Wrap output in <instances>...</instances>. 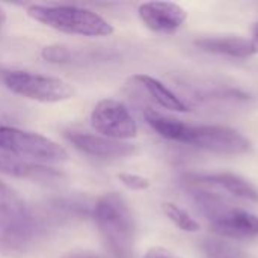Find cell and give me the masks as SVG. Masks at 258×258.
Instances as JSON below:
<instances>
[{
	"label": "cell",
	"mask_w": 258,
	"mask_h": 258,
	"mask_svg": "<svg viewBox=\"0 0 258 258\" xmlns=\"http://www.w3.org/2000/svg\"><path fill=\"white\" fill-rule=\"evenodd\" d=\"M187 180H194V183H204V184H212L218 186L228 194L246 200V201H254L258 203V190L255 186H252L248 180L243 177L233 174V172H216V174H194L187 175Z\"/></svg>",
	"instance_id": "8fae6325"
},
{
	"label": "cell",
	"mask_w": 258,
	"mask_h": 258,
	"mask_svg": "<svg viewBox=\"0 0 258 258\" xmlns=\"http://www.w3.org/2000/svg\"><path fill=\"white\" fill-rule=\"evenodd\" d=\"M0 150L30 163H62L68 159L63 147L27 130L0 125Z\"/></svg>",
	"instance_id": "3957f363"
},
{
	"label": "cell",
	"mask_w": 258,
	"mask_h": 258,
	"mask_svg": "<svg viewBox=\"0 0 258 258\" xmlns=\"http://www.w3.org/2000/svg\"><path fill=\"white\" fill-rule=\"evenodd\" d=\"M0 172L11 175V177H18V178H44L47 177L48 180L51 177L59 175L53 169L38 165V163H30L26 162L20 157H15L3 150H0Z\"/></svg>",
	"instance_id": "5bb4252c"
},
{
	"label": "cell",
	"mask_w": 258,
	"mask_h": 258,
	"mask_svg": "<svg viewBox=\"0 0 258 258\" xmlns=\"http://www.w3.org/2000/svg\"><path fill=\"white\" fill-rule=\"evenodd\" d=\"M195 45L203 51L225 54L239 59H246L258 53L257 41L242 36H206L197 39Z\"/></svg>",
	"instance_id": "30bf717a"
},
{
	"label": "cell",
	"mask_w": 258,
	"mask_h": 258,
	"mask_svg": "<svg viewBox=\"0 0 258 258\" xmlns=\"http://www.w3.org/2000/svg\"><path fill=\"white\" fill-rule=\"evenodd\" d=\"M65 138L85 154L101 157V159L125 157L135 151V147L130 144H124L121 141H112L107 138L82 133V132H67Z\"/></svg>",
	"instance_id": "9c48e42d"
},
{
	"label": "cell",
	"mask_w": 258,
	"mask_h": 258,
	"mask_svg": "<svg viewBox=\"0 0 258 258\" xmlns=\"http://www.w3.org/2000/svg\"><path fill=\"white\" fill-rule=\"evenodd\" d=\"M118 178H119V181H121L125 187H128V189H132V190H145V189H148L150 184H151L148 178H145V177H142V175H138V174H127V172H122V174L118 175Z\"/></svg>",
	"instance_id": "ffe728a7"
},
{
	"label": "cell",
	"mask_w": 258,
	"mask_h": 258,
	"mask_svg": "<svg viewBox=\"0 0 258 258\" xmlns=\"http://www.w3.org/2000/svg\"><path fill=\"white\" fill-rule=\"evenodd\" d=\"M63 258H100L92 255V254H88V252H71L68 255H65Z\"/></svg>",
	"instance_id": "7402d4cb"
},
{
	"label": "cell",
	"mask_w": 258,
	"mask_h": 258,
	"mask_svg": "<svg viewBox=\"0 0 258 258\" xmlns=\"http://www.w3.org/2000/svg\"><path fill=\"white\" fill-rule=\"evenodd\" d=\"M142 23L154 32H174L187 18V12L172 2H147L138 9Z\"/></svg>",
	"instance_id": "52a82bcc"
},
{
	"label": "cell",
	"mask_w": 258,
	"mask_h": 258,
	"mask_svg": "<svg viewBox=\"0 0 258 258\" xmlns=\"http://www.w3.org/2000/svg\"><path fill=\"white\" fill-rule=\"evenodd\" d=\"M190 194H192L195 204L201 210V213L206 215L210 221L218 219L221 215H224L225 212H228L231 209L219 195H215L212 192L201 190V189H192Z\"/></svg>",
	"instance_id": "2e32d148"
},
{
	"label": "cell",
	"mask_w": 258,
	"mask_h": 258,
	"mask_svg": "<svg viewBox=\"0 0 258 258\" xmlns=\"http://www.w3.org/2000/svg\"><path fill=\"white\" fill-rule=\"evenodd\" d=\"M92 218L107 249L116 258H132L135 221L124 198L115 192L106 194L94 204Z\"/></svg>",
	"instance_id": "6da1fadb"
},
{
	"label": "cell",
	"mask_w": 258,
	"mask_h": 258,
	"mask_svg": "<svg viewBox=\"0 0 258 258\" xmlns=\"http://www.w3.org/2000/svg\"><path fill=\"white\" fill-rule=\"evenodd\" d=\"M29 213L20 195L8 184L0 181V233L17 227Z\"/></svg>",
	"instance_id": "4fadbf2b"
},
{
	"label": "cell",
	"mask_w": 258,
	"mask_h": 258,
	"mask_svg": "<svg viewBox=\"0 0 258 258\" xmlns=\"http://www.w3.org/2000/svg\"><path fill=\"white\" fill-rule=\"evenodd\" d=\"M41 56L44 60H47L50 63H63L71 59V50L67 45L53 44V45L44 47L41 51Z\"/></svg>",
	"instance_id": "d6986e66"
},
{
	"label": "cell",
	"mask_w": 258,
	"mask_h": 258,
	"mask_svg": "<svg viewBox=\"0 0 258 258\" xmlns=\"http://www.w3.org/2000/svg\"><path fill=\"white\" fill-rule=\"evenodd\" d=\"M162 210L166 215V218L175 224L180 230L186 231V233H197L200 231V224L181 207L172 204V203H163L162 204Z\"/></svg>",
	"instance_id": "e0dca14e"
},
{
	"label": "cell",
	"mask_w": 258,
	"mask_h": 258,
	"mask_svg": "<svg viewBox=\"0 0 258 258\" xmlns=\"http://www.w3.org/2000/svg\"><path fill=\"white\" fill-rule=\"evenodd\" d=\"M212 231L221 237L243 240L258 236V216L240 209H230L212 221Z\"/></svg>",
	"instance_id": "ba28073f"
},
{
	"label": "cell",
	"mask_w": 258,
	"mask_h": 258,
	"mask_svg": "<svg viewBox=\"0 0 258 258\" xmlns=\"http://www.w3.org/2000/svg\"><path fill=\"white\" fill-rule=\"evenodd\" d=\"M144 258H180L177 257L174 252L165 249V248H151L147 251V254L144 255Z\"/></svg>",
	"instance_id": "44dd1931"
},
{
	"label": "cell",
	"mask_w": 258,
	"mask_h": 258,
	"mask_svg": "<svg viewBox=\"0 0 258 258\" xmlns=\"http://www.w3.org/2000/svg\"><path fill=\"white\" fill-rule=\"evenodd\" d=\"M254 36H255V41L258 42V23L254 26Z\"/></svg>",
	"instance_id": "cb8c5ba5"
},
{
	"label": "cell",
	"mask_w": 258,
	"mask_h": 258,
	"mask_svg": "<svg viewBox=\"0 0 258 258\" xmlns=\"http://www.w3.org/2000/svg\"><path fill=\"white\" fill-rule=\"evenodd\" d=\"M189 145L222 156L245 154L251 150V142L242 133L222 125H192Z\"/></svg>",
	"instance_id": "8992f818"
},
{
	"label": "cell",
	"mask_w": 258,
	"mask_h": 258,
	"mask_svg": "<svg viewBox=\"0 0 258 258\" xmlns=\"http://www.w3.org/2000/svg\"><path fill=\"white\" fill-rule=\"evenodd\" d=\"M203 249H204L207 258H248L243 251H240L234 245L219 240V239L204 240Z\"/></svg>",
	"instance_id": "ac0fdd59"
},
{
	"label": "cell",
	"mask_w": 258,
	"mask_h": 258,
	"mask_svg": "<svg viewBox=\"0 0 258 258\" xmlns=\"http://www.w3.org/2000/svg\"><path fill=\"white\" fill-rule=\"evenodd\" d=\"M3 82L14 94L41 103H60L74 94L73 88L62 79L29 71H8L3 74Z\"/></svg>",
	"instance_id": "277c9868"
},
{
	"label": "cell",
	"mask_w": 258,
	"mask_h": 258,
	"mask_svg": "<svg viewBox=\"0 0 258 258\" xmlns=\"http://www.w3.org/2000/svg\"><path fill=\"white\" fill-rule=\"evenodd\" d=\"M29 17L51 29L63 33L82 36H109L113 33V26L94 11L77 6H44L30 5Z\"/></svg>",
	"instance_id": "7a4b0ae2"
},
{
	"label": "cell",
	"mask_w": 258,
	"mask_h": 258,
	"mask_svg": "<svg viewBox=\"0 0 258 258\" xmlns=\"http://www.w3.org/2000/svg\"><path fill=\"white\" fill-rule=\"evenodd\" d=\"M91 124L112 141L132 139L138 135V125L130 110L116 100H101L91 113Z\"/></svg>",
	"instance_id": "5b68a950"
},
{
	"label": "cell",
	"mask_w": 258,
	"mask_h": 258,
	"mask_svg": "<svg viewBox=\"0 0 258 258\" xmlns=\"http://www.w3.org/2000/svg\"><path fill=\"white\" fill-rule=\"evenodd\" d=\"M5 20H6V14H5V11H3V9L0 8V26H2L3 23H5Z\"/></svg>",
	"instance_id": "603a6c76"
},
{
	"label": "cell",
	"mask_w": 258,
	"mask_h": 258,
	"mask_svg": "<svg viewBox=\"0 0 258 258\" xmlns=\"http://www.w3.org/2000/svg\"><path fill=\"white\" fill-rule=\"evenodd\" d=\"M144 116H145L147 124L162 138L174 141V142L189 144L190 130H192L190 124H186L177 118L163 115L151 107L144 110Z\"/></svg>",
	"instance_id": "7c38bea8"
},
{
	"label": "cell",
	"mask_w": 258,
	"mask_h": 258,
	"mask_svg": "<svg viewBox=\"0 0 258 258\" xmlns=\"http://www.w3.org/2000/svg\"><path fill=\"white\" fill-rule=\"evenodd\" d=\"M132 79L135 82H138L139 85H142L159 106L169 109V110H175V112L190 110L189 106L178 95H175L169 88H166L160 80H157L148 74H135Z\"/></svg>",
	"instance_id": "9a60e30c"
}]
</instances>
